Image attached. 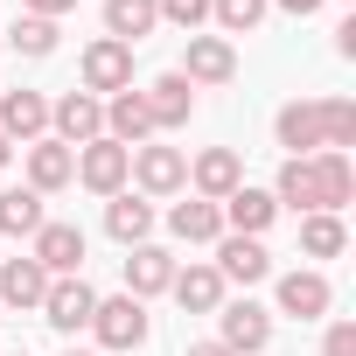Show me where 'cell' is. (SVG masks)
Masks as SVG:
<instances>
[{
	"instance_id": "obj_39",
	"label": "cell",
	"mask_w": 356,
	"mask_h": 356,
	"mask_svg": "<svg viewBox=\"0 0 356 356\" xmlns=\"http://www.w3.org/2000/svg\"><path fill=\"white\" fill-rule=\"evenodd\" d=\"M0 356H8V349H0ZM15 356H29V349H15Z\"/></svg>"
},
{
	"instance_id": "obj_17",
	"label": "cell",
	"mask_w": 356,
	"mask_h": 356,
	"mask_svg": "<svg viewBox=\"0 0 356 356\" xmlns=\"http://www.w3.org/2000/svg\"><path fill=\"white\" fill-rule=\"evenodd\" d=\"M273 273V252L259 245V238H217V280H238V286H259Z\"/></svg>"
},
{
	"instance_id": "obj_27",
	"label": "cell",
	"mask_w": 356,
	"mask_h": 356,
	"mask_svg": "<svg viewBox=\"0 0 356 356\" xmlns=\"http://www.w3.org/2000/svg\"><path fill=\"white\" fill-rule=\"evenodd\" d=\"M342 245H349L342 217H328V210H307V217H300V252H307V259H335Z\"/></svg>"
},
{
	"instance_id": "obj_6",
	"label": "cell",
	"mask_w": 356,
	"mask_h": 356,
	"mask_svg": "<svg viewBox=\"0 0 356 356\" xmlns=\"http://www.w3.org/2000/svg\"><path fill=\"white\" fill-rule=\"evenodd\" d=\"M217 342H224L231 356H259V349L273 342V314H266L259 300H224V307H217Z\"/></svg>"
},
{
	"instance_id": "obj_37",
	"label": "cell",
	"mask_w": 356,
	"mask_h": 356,
	"mask_svg": "<svg viewBox=\"0 0 356 356\" xmlns=\"http://www.w3.org/2000/svg\"><path fill=\"white\" fill-rule=\"evenodd\" d=\"M8 161H15V147H8V140H0V168H8Z\"/></svg>"
},
{
	"instance_id": "obj_30",
	"label": "cell",
	"mask_w": 356,
	"mask_h": 356,
	"mask_svg": "<svg viewBox=\"0 0 356 356\" xmlns=\"http://www.w3.org/2000/svg\"><path fill=\"white\" fill-rule=\"evenodd\" d=\"M273 203H293L300 217L314 210V168H307V161H286V168H280V182H273Z\"/></svg>"
},
{
	"instance_id": "obj_38",
	"label": "cell",
	"mask_w": 356,
	"mask_h": 356,
	"mask_svg": "<svg viewBox=\"0 0 356 356\" xmlns=\"http://www.w3.org/2000/svg\"><path fill=\"white\" fill-rule=\"evenodd\" d=\"M63 356H98V349H63Z\"/></svg>"
},
{
	"instance_id": "obj_14",
	"label": "cell",
	"mask_w": 356,
	"mask_h": 356,
	"mask_svg": "<svg viewBox=\"0 0 356 356\" xmlns=\"http://www.w3.org/2000/svg\"><path fill=\"white\" fill-rule=\"evenodd\" d=\"M182 77H189V84H231V77H238V49H231L224 35H189Z\"/></svg>"
},
{
	"instance_id": "obj_13",
	"label": "cell",
	"mask_w": 356,
	"mask_h": 356,
	"mask_svg": "<svg viewBox=\"0 0 356 356\" xmlns=\"http://www.w3.org/2000/svg\"><path fill=\"white\" fill-rule=\"evenodd\" d=\"M42 133H49V98L42 91H0V140H8V147L22 140L29 147Z\"/></svg>"
},
{
	"instance_id": "obj_4",
	"label": "cell",
	"mask_w": 356,
	"mask_h": 356,
	"mask_svg": "<svg viewBox=\"0 0 356 356\" xmlns=\"http://www.w3.org/2000/svg\"><path fill=\"white\" fill-rule=\"evenodd\" d=\"M84 91L91 98H119V91H133V49L126 42H112V35H98L91 49H84Z\"/></svg>"
},
{
	"instance_id": "obj_11",
	"label": "cell",
	"mask_w": 356,
	"mask_h": 356,
	"mask_svg": "<svg viewBox=\"0 0 356 356\" xmlns=\"http://www.w3.org/2000/svg\"><path fill=\"white\" fill-rule=\"evenodd\" d=\"M273 133H280L286 161H307V154H321V98H293V105H280Z\"/></svg>"
},
{
	"instance_id": "obj_20",
	"label": "cell",
	"mask_w": 356,
	"mask_h": 356,
	"mask_svg": "<svg viewBox=\"0 0 356 356\" xmlns=\"http://www.w3.org/2000/svg\"><path fill=\"white\" fill-rule=\"evenodd\" d=\"M168 280H175V252H161V245H133L126 252V293L133 300L168 293Z\"/></svg>"
},
{
	"instance_id": "obj_21",
	"label": "cell",
	"mask_w": 356,
	"mask_h": 356,
	"mask_svg": "<svg viewBox=\"0 0 356 356\" xmlns=\"http://www.w3.org/2000/svg\"><path fill=\"white\" fill-rule=\"evenodd\" d=\"M168 293L182 300V314H217V307H224V280H217V266H175Z\"/></svg>"
},
{
	"instance_id": "obj_12",
	"label": "cell",
	"mask_w": 356,
	"mask_h": 356,
	"mask_svg": "<svg viewBox=\"0 0 356 356\" xmlns=\"http://www.w3.org/2000/svg\"><path fill=\"white\" fill-rule=\"evenodd\" d=\"M189 182H196L203 203H224L231 189H245V161H238L231 147H203V154L189 161Z\"/></svg>"
},
{
	"instance_id": "obj_7",
	"label": "cell",
	"mask_w": 356,
	"mask_h": 356,
	"mask_svg": "<svg viewBox=\"0 0 356 356\" xmlns=\"http://www.w3.org/2000/svg\"><path fill=\"white\" fill-rule=\"evenodd\" d=\"M29 259H35L49 280H70V273H84V231H77V224H42V231L29 238Z\"/></svg>"
},
{
	"instance_id": "obj_22",
	"label": "cell",
	"mask_w": 356,
	"mask_h": 356,
	"mask_svg": "<svg viewBox=\"0 0 356 356\" xmlns=\"http://www.w3.org/2000/svg\"><path fill=\"white\" fill-rule=\"evenodd\" d=\"M105 140H119V147H147V140H154V119H147L140 91L105 98Z\"/></svg>"
},
{
	"instance_id": "obj_1",
	"label": "cell",
	"mask_w": 356,
	"mask_h": 356,
	"mask_svg": "<svg viewBox=\"0 0 356 356\" xmlns=\"http://www.w3.org/2000/svg\"><path fill=\"white\" fill-rule=\"evenodd\" d=\"M126 182H140L147 203H154V196H175V189H189V154L147 140V147H133V175H126Z\"/></svg>"
},
{
	"instance_id": "obj_35",
	"label": "cell",
	"mask_w": 356,
	"mask_h": 356,
	"mask_svg": "<svg viewBox=\"0 0 356 356\" xmlns=\"http://www.w3.org/2000/svg\"><path fill=\"white\" fill-rule=\"evenodd\" d=\"M182 356H231V349H224V342H189Z\"/></svg>"
},
{
	"instance_id": "obj_26",
	"label": "cell",
	"mask_w": 356,
	"mask_h": 356,
	"mask_svg": "<svg viewBox=\"0 0 356 356\" xmlns=\"http://www.w3.org/2000/svg\"><path fill=\"white\" fill-rule=\"evenodd\" d=\"M42 224H49V210L35 189H0V238H35Z\"/></svg>"
},
{
	"instance_id": "obj_10",
	"label": "cell",
	"mask_w": 356,
	"mask_h": 356,
	"mask_svg": "<svg viewBox=\"0 0 356 356\" xmlns=\"http://www.w3.org/2000/svg\"><path fill=\"white\" fill-rule=\"evenodd\" d=\"M49 126H56L63 147H84V140L105 133V98H91V91H63V98L49 105Z\"/></svg>"
},
{
	"instance_id": "obj_29",
	"label": "cell",
	"mask_w": 356,
	"mask_h": 356,
	"mask_svg": "<svg viewBox=\"0 0 356 356\" xmlns=\"http://www.w3.org/2000/svg\"><path fill=\"white\" fill-rule=\"evenodd\" d=\"M210 22L224 29V42H231V35H252V29L266 22V0H210Z\"/></svg>"
},
{
	"instance_id": "obj_9",
	"label": "cell",
	"mask_w": 356,
	"mask_h": 356,
	"mask_svg": "<svg viewBox=\"0 0 356 356\" xmlns=\"http://www.w3.org/2000/svg\"><path fill=\"white\" fill-rule=\"evenodd\" d=\"M70 182H77V147H63L56 133L29 140V189H35V196H56V189H70Z\"/></svg>"
},
{
	"instance_id": "obj_24",
	"label": "cell",
	"mask_w": 356,
	"mask_h": 356,
	"mask_svg": "<svg viewBox=\"0 0 356 356\" xmlns=\"http://www.w3.org/2000/svg\"><path fill=\"white\" fill-rule=\"evenodd\" d=\"M161 29V8H154V0H105V35L112 42H140V35H154Z\"/></svg>"
},
{
	"instance_id": "obj_2",
	"label": "cell",
	"mask_w": 356,
	"mask_h": 356,
	"mask_svg": "<svg viewBox=\"0 0 356 356\" xmlns=\"http://www.w3.org/2000/svg\"><path fill=\"white\" fill-rule=\"evenodd\" d=\"M126 175H133V147H119V140H105V133L77 147V182H84L91 196H119Z\"/></svg>"
},
{
	"instance_id": "obj_25",
	"label": "cell",
	"mask_w": 356,
	"mask_h": 356,
	"mask_svg": "<svg viewBox=\"0 0 356 356\" xmlns=\"http://www.w3.org/2000/svg\"><path fill=\"white\" fill-rule=\"evenodd\" d=\"M42 293H49V273H42L29 252L0 266V300H8V307H42Z\"/></svg>"
},
{
	"instance_id": "obj_18",
	"label": "cell",
	"mask_w": 356,
	"mask_h": 356,
	"mask_svg": "<svg viewBox=\"0 0 356 356\" xmlns=\"http://www.w3.org/2000/svg\"><path fill=\"white\" fill-rule=\"evenodd\" d=\"M328 307H335L328 273H286V280H280V314H293V321H321Z\"/></svg>"
},
{
	"instance_id": "obj_23",
	"label": "cell",
	"mask_w": 356,
	"mask_h": 356,
	"mask_svg": "<svg viewBox=\"0 0 356 356\" xmlns=\"http://www.w3.org/2000/svg\"><path fill=\"white\" fill-rule=\"evenodd\" d=\"M168 231L182 238V245H217V238H224V210L203 203V196H189V203L168 210Z\"/></svg>"
},
{
	"instance_id": "obj_31",
	"label": "cell",
	"mask_w": 356,
	"mask_h": 356,
	"mask_svg": "<svg viewBox=\"0 0 356 356\" xmlns=\"http://www.w3.org/2000/svg\"><path fill=\"white\" fill-rule=\"evenodd\" d=\"M8 42H15L22 56H49V49H56V22H42V15H22V22L8 29Z\"/></svg>"
},
{
	"instance_id": "obj_28",
	"label": "cell",
	"mask_w": 356,
	"mask_h": 356,
	"mask_svg": "<svg viewBox=\"0 0 356 356\" xmlns=\"http://www.w3.org/2000/svg\"><path fill=\"white\" fill-rule=\"evenodd\" d=\"M321 147L328 154H349L356 147V105L349 98H321Z\"/></svg>"
},
{
	"instance_id": "obj_3",
	"label": "cell",
	"mask_w": 356,
	"mask_h": 356,
	"mask_svg": "<svg viewBox=\"0 0 356 356\" xmlns=\"http://www.w3.org/2000/svg\"><path fill=\"white\" fill-rule=\"evenodd\" d=\"M91 335H98V349H140L147 342V300H133V293L98 300L91 307Z\"/></svg>"
},
{
	"instance_id": "obj_16",
	"label": "cell",
	"mask_w": 356,
	"mask_h": 356,
	"mask_svg": "<svg viewBox=\"0 0 356 356\" xmlns=\"http://www.w3.org/2000/svg\"><path fill=\"white\" fill-rule=\"evenodd\" d=\"M307 168H314V210H328V217H342V203L356 196V168H349V154H307Z\"/></svg>"
},
{
	"instance_id": "obj_15",
	"label": "cell",
	"mask_w": 356,
	"mask_h": 356,
	"mask_svg": "<svg viewBox=\"0 0 356 356\" xmlns=\"http://www.w3.org/2000/svg\"><path fill=\"white\" fill-rule=\"evenodd\" d=\"M217 210H224V231H231V238H266V231H273V217H280L273 189H231Z\"/></svg>"
},
{
	"instance_id": "obj_32",
	"label": "cell",
	"mask_w": 356,
	"mask_h": 356,
	"mask_svg": "<svg viewBox=\"0 0 356 356\" xmlns=\"http://www.w3.org/2000/svg\"><path fill=\"white\" fill-rule=\"evenodd\" d=\"M154 8H161V22H175L182 35H196L210 22V0H154Z\"/></svg>"
},
{
	"instance_id": "obj_5",
	"label": "cell",
	"mask_w": 356,
	"mask_h": 356,
	"mask_svg": "<svg viewBox=\"0 0 356 356\" xmlns=\"http://www.w3.org/2000/svg\"><path fill=\"white\" fill-rule=\"evenodd\" d=\"M91 307H98V293H91V280L84 273H70V280H49V293H42V321L56 328V335H77V328H91Z\"/></svg>"
},
{
	"instance_id": "obj_8",
	"label": "cell",
	"mask_w": 356,
	"mask_h": 356,
	"mask_svg": "<svg viewBox=\"0 0 356 356\" xmlns=\"http://www.w3.org/2000/svg\"><path fill=\"white\" fill-rule=\"evenodd\" d=\"M140 105H147L154 133H175V126H189V112H196V84H189L182 70H168V77H154V84L140 91Z\"/></svg>"
},
{
	"instance_id": "obj_36",
	"label": "cell",
	"mask_w": 356,
	"mask_h": 356,
	"mask_svg": "<svg viewBox=\"0 0 356 356\" xmlns=\"http://www.w3.org/2000/svg\"><path fill=\"white\" fill-rule=\"evenodd\" d=\"M280 8H286V15H314V8H321V0H280Z\"/></svg>"
},
{
	"instance_id": "obj_19",
	"label": "cell",
	"mask_w": 356,
	"mask_h": 356,
	"mask_svg": "<svg viewBox=\"0 0 356 356\" xmlns=\"http://www.w3.org/2000/svg\"><path fill=\"white\" fill-rule=\"evenodd\" d=\"M105 231L133 252V245H147L154 238V203L147 196H133V189H119V196H105Z\"/></svg>"
},
{
	"instance_id": "obj_34",
	"label": "cell",
	"mask_w": 356,
	"mask_h": 356,
	"mask_svg": "<svg viewBox=\"0 0 356 356\" xmlns=\"http://www.w3.org/2000/svg\"><path fill=\"white\" fill-rule=\"evenodd\" d=\"M77 0H22V15H42V22H56V15H70Z\"/></svg>"
},
{
	"instance_id": "obj_33",
	"label": "cell",
	"mask_w": 356,
	"mask_h": 356,
	"mask_svg": "<svg viewBox=\"0 0 356 356\" xmlns=\"http://www.w3.org/2000/svg\"><path fill=\"white\" fill-rule=\"evenodd\" d=\"M321 356H356V321H328V335H321Z\"/></svg>"
}]
</instances>
